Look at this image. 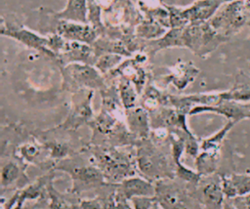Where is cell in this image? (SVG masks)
Listing matches in <instances>:
<instances>
[{"instance_id":"29","label":"cell","mask_w":250,"mask_h":209,"mask_svg":"<svg viewBox=\"0 0 250 209\" xmlns=\"http://www.w3.org/2000/svg\"><path fill=\"white\" fill-rule=\"evenodd\" d=\"M229 177L236 188L238 196H243L250 193V175L232 174L229 175Z\"/></svg>"},{"instance_id":"21","label":"cell","mask_w":250,"mask_h":209,"mask_svg":"<svg viewBox=\"0 0 250 209\" xmlns=\"http://www.w3.org/2000/svg\"><path fill=\"white\" fill-rule=\"evenodd\" d=\"M225 101H234L240 103L250 102V77L243 73L237 74L233 86L223 91Z\"/></svg>"},{"instance_id":"3","label":"cell","mask_w":250,"mask_h":209,"mask_svg":"<svg viewBox=\"0 0 250 209\" xmlns=\"http://www.w3.org/2000/svg\"><path fill=\"white\" fill-rule=\"evenodd\" d=\"M62 73V89L72 94L85 90L102 91L107 87L104 74L94 65L82 63H71L60 66Z\"/></svg>"},{"instance_id":"10","label":"cell","mask_w":250,"mask_h":209,"mask_svg":"<svg viewBox=\"0 0 250 209\" xmlns=\"http://www.w3.org/2000/svg\"><path fill=\"white\" fill-rule=\"evenodd\" d=\"M116 194L127 200L136 196H155L156 186L145 177L131 176L115 184Z\"/></svg>"},{"instance_id":"16","label":"cell","mask_w":250,"mask_h":209,"mask_svg":"<svg viewBox=\"0 0 250 209\" xmlns=\"http://www.w3.org/2000/svg\"><path fill=\"white\" fill-rule=\"evenodd\" d=\"M183 28L184 27H171L169 28L164 35L157 39L153 40H144L145 44L143 45L144 49L148 54H155L156 52L173 47L184 48L183 44Z\"/></svg>"},{"instance_id":"32","label":"cell","mask_w":250,"mask_h":209,"mask_svg":"<svg viewBox=\"0 0 250 209\" xmlns=\"http://www.w3.org/2000/svg\"><path fill=\"white\" fill-rule=\"evenodd\" d=\"M223 209H238V208L235 206V204L232 201H230V199L226 198L223 203Z\"/></svg>"},{"instance_id":"12","label":"cell","mask_w":250,"mask_h":209,"mask_svg":"<svg viewBox=\"0 0 250 209\" xmlns=\"http://www.w3.org/2000/svg\"><path fill=\"white\" fill-rule=\"evenodd\" d=\"M201 113L219 114L235 123L246 119L243 104L234 101H223L215 105H195L190 109L188 115L192 116Z\"/></svg>"},{"instance_id":"27","label":"cell","mask_w":250,"mask_h":209,"mask_svg":"<svg viewBox=\"0 0 250 209\" xmlns=\"http://www.w3.org/2000/svg\"><path fill=\"white\" fill-rule=\"evenodd\" d=\"M123 62V56L114 53H105L97 57L94 66L104 75L109 73Z\"/></svg>"},{"instance_id":"9","label":"cell","mask_w":250,"mask_h":209,"mask_svg":"<svg viewBox=\"0 0 250 209\" xmlns=\"http://www.w3.org/2000/svg\"><path fill=\"white\" fill-rule=\"evenodd\" d=\"M55 33L66 40L81 42L89 45H93V43L100 36L98 30L90 23L66 20H58L55 26Z\"/></svg>"},{"instance_id":"2","label":"cell","mask_w":250,"mask_h":209,"mask_svg":"<svg viewBox=\"0 0 250 209\" xmlns=\"http://www.w3.org/2000/svg\"><path fill=\"white\" fill-rule=\"evenodd\" d=\"M54 169L69 174V177L72 180L71 193H80L94 188L110 185L103 171L93 160H90L87 163H81L73 160L71 155L58 162L54 166Z\"/></svg>"},{"instance_id":"23","label":"cell","mask_w":250,"mask_h":209,"mask_svg":"<svg viewBox=\"0 0 250 209\" xmlns=\"http://www.w3.org/2000/svg\"><path fill=\"white\" fill-rule=\"evenodd\" d=\"M202 197L206 209H223V203L226 197L223 192L221 181L206 184L202 188Z\"/></svg>"},{"instance_id":"37","label":"cell","mask_w":250,"mask_h":209,"mask_svg":"<svg viewBox=\"0 0 250 209\" xmlns=\"http://www.w3.org/2000/svg\"><path fill=\"white\" fill-rule=\"evenodd\" d=\"M158 1H160V2H163V1H164V0H158Z\"/></svg>"},{"instance_id":"6","label":"cell","mask_w":250,"mask_h":209,"mask_svg":"<svg viewBox=\"0 0 250 209\" xmlns=\"http://www.w3.org/2000/svg\"><path fill=\"white\" fill-rule=\"evenodd\" d=\"M184 48L189 49L199 57H205L215 51L229 39L216 31L208 21L189 23L183 28Z\"/></svg>"},{"instance_id":"1","label":"cell","mask_w":250,"mask_h":209,"mask_svg":"<svg viewBox=\"0 0 250 209\" xmlns=\"http://www.w3.org/2000/svg\"><path fill=\"white\" fill-rule=\"evenodd\" d=\"M92 160L103 171L108 183L112 181L117 184L135 174L131 156L119 151L115 146H94Z\"/></svg>"},{"instance_id":"11","label":"cell","mask_w":250,"mask_h":209,"mask_svg":"<svg viewBox=\"0 0 250 209\" xmlns=\"http://www.w3.org/2000/svg\"><path fill=\"white\" fill-rule=\"evenodd\" d=\"M233 0H195L183 8V14L188 24L208 21L226 3Z\"/></svg>"},{"instance_id":"18","label":"cell","mask_w":250,"mask_h":209,"mask_svg":"<svg viewBox=\"0 0 250 209\" xmlns=\"http://www.w3.org/2000/svg\"><path fill=\"white\" fill-rule=\"evenodd\" d=\"M57 20L88 23V0H67L63 10L54 14Z\"/></svg>"},{"instance_id":"33","label":"cell","mask_w":250,"mask_h":209,"mask_svg":"<svg viewBox=\"0 0 250 209\" xmlns=\"http://www.w3.org/2000/svg\"><path fill=\"white\" fill-rule=\"evenodd\" d=\"M242 104L244 106L246 119H250V102H246V103H242Z\"/></svg>"},{"instance_id":"4","label":"cell","mask_w":250,"mask_h":209,"mask_svg":"<svg viewBox=\"0 0 250 209\" xmlns=\"http://www.w3.org/2000/svg\"><path fill=\"white\" fill-rule=\"evenodd\" d=\"M137 145L135 161L143 177L149 181L173 178L175 170H172L165 154L151 141L140 140Z\"/></svg>"},{"instance_id":"7","label":"cell","mask_w":250,"mask_h":209,"mask_svg":"<svg viewBox=\"0 0 250 209\" xmlns=\"http://www.w3.org/2000/svg\"><path fill=\"white\" fill-rule=\"evenodd\" d=\"M0 33L4 36L13 38L25 45L26 47L34 49L41 54L55 60V56L49 48L48 36H41L35 31L29 30L23 26H20L18 24H14L8 21L5 22L4 21L1 23Z\"/></svg>"},{"instance_id":"24","label":"cell","mask_w":250,"mask_h":209,"mask_svg":"<svg viewBox=\"0 0 250 209\" xmlns=\"http://www.w3.org/2000/svg\"><path fill=\"white\" fill-rule=\"evenodd\" d=\"M236 123L231 120H228L226 124L215 134L201 139L200 140V150L202 151H210V152H220L223 142L228 135V133L231 130V128Z\"/></svg>"},{"instance_id":"26","label":"cell","mask_w":250,"mask_h":209,"mask_svg":"<svg viewBox=\"0 0 250 209\" xmlns=\"http://www.w3.org/2000/svg\"><path fill=\"white\" fill-rule=\"evenodd\" d=\"M118 94L124 109L133 108L138 105L139 93L135 85L128 79L119 78L117 84Z\"/></svg>"},{"instance_id":"31","label":"cell","mask_w":250,"mask_h":209,"mask_svg":"<svg viewBox=\"0 0 250 209\" xmlns=\"http://www.w3.org/2000/svg\"><path fill=\"white\" fill-rule=\"evenodd\" d=\"M129 201L133 209H150L155 201V196H136Z\"/></svg>"},{"instance_id":"25","label":"cell","mask_w":250,"mask_h":209,"mask_svg":"<svg viewBox=\"0 0 250 209\" xmlns=\"http://www.w3.org/2000/svg\"><path fill=\"white\" fill-rule=\"evenodd\" d=\"M169 28L165 27L156 21L146 19L136 27V37L143 40H153L161 37Z\"/></svg>"},{"instance_id":"8","label":"cell","mask_w":250,"mask_h":209,"mask_svg":"<svg viewBox=\"0 0 250 209\" xmlns=\"http://www.w3.org/2000/svg\"><path fill=\"white\" fill-rule=\"evenodd\" d=\"M93 97L94 91L86 90L80 99L73 102L66 118L57 127L64 131H75L82 125H88L96 115L92 107Z\"/></svg>"},{"instance_id":"13","label":"cell","mask_w":250,"mask_h":209,"mask_svg":"<svg viewBox=\"0 0 250 209\" xmlns=\"http://www.w3.org/2000/svg\"><path fill=\"white\" fill-rule=\"evenodd\" d=\"M199 68L192 62L179 61L169 67V73L163 77L166 85L172 84L178 90L186 89L199 74Z\"/></svg>"},{"instance_id":"20","label":"cell","mask_w":250,"mask_h":209,"mask_svg":"<svg viewBox=\"0 0 250 209\" xmlns=\"http://www.w3.org/2000/svg\"><path fill=\"white\" fill-rule=\"evenodd\" d=\"M169 96L164 92L157 89L155 86L148 84L146 86L140 99V105L151 112L161 106L169 105Z\"/></svg>"},{"instance_id":"36","label":"cell","mask_w":250,"mask_h":209,"mask_svg":"<svg viewBox=\"0 0 250 209\" xmlns=\"http://www.w3.org/2000/svg\"><path fill=\"white\" fill-rule=\"evenodd\" d=\"M195 209H206V208H204V206H201V205H198Z\"/></svg>"},{"instance_id":"35","label":"cell","mask_w":250,"mask_h":209,"mask_svg":"<svg viewBox=\"0 0 250 209\" xmlns=\"http://www.w3.org/2000/svg\"><path fill=\"white\" fill-rule=\"evenodd\" d=\"M150 209H163V207L161 206V204H160V203L156 200V198H155V201H154L153 204L151 205Z\"/></svg>"},{"instance_id":"28","label":"cell","mask_w":250,"mask_h":209,"mask_svg":"<svg viewBox=\"0 0 250 209\" xmlns=\"http://www.w3.org/2000/svg\"><path fill=\"white\" fill-rule=\"evenodd\" d=\"M47 194L49 196V209H78L77 206L70 204L53 186V180L47 186Z\"/></svg>"},{"instance_id":"19","label":"cell","mask_w":250,"mask_h":209,"mask_svg":"<svg viewBox=\"0 0 250 209\" xmlns=\"http://www.w3.org/2000/svg\"><path fill=\"white\" fill-rule=\"evenodd\" d=\"M23 163L16 162L14 160H9L3 163L1 168V188L2 189L10 188L16 183L21 184L24 183V180L28 181L24 173Z\"/></svg>"},{"instance_id":"15","label":"cell","mask_w":250,"mask_h":209,"mask_svg":"<svg viewBox=\"0 0 250 209\" xmlns=\"http://www.w3.org/2000/svg\"><path fill=\"white\" fill-rule=\"evenodd\" d=\"M155 198L163 209H189L184 191L176 185L157 181Z\"/></svg>"},{"instance_id":"14","label":"cell","mask_w":250,"mask_h":209,"mask_svg":"<svg viewBox=\"0 0 250 209\" xmlns=\"http://www.w3.org/2000/svg\"><path fill=\"white\" fill-rule=\"evenodd\" d=\"M125 123L129 131L139 140L148 139L150 136L149 112L142 105L125 109Z\"/></svg>"},{"instance_id":"5","label":"cell","mask_w":250,"mask_h":209,"mask_svg":"<svg viewBox=\"0 0 250 209\" xmlns=\"http://www.w3.org/2000/svg\"><path fill=\"white\" fill-rule=\"evenodd\" d=\"M250 20V0H233L224 4L208 21L211 26L229 39Z\"/></svg>"},{"instance_id":"22","label":"cell","mask_w":250,"mask_h":209,"mask_svg":"<svg viewBox=\"0 0 250 209\" xmlns=\"http://www.w3.org/2000/svg\"><path fill=\"white\" fill-rule=\"evenodd\" d=\"M195 170L201 177L213 175L219 166L220 152H210L200 150L198 155L194 158Z\"/></svg>"},{"instance_id":"17","label":"cell","mask_w":250,"mask_h":209,"mask_svg":"<svg viewBox=\"0 0 250 209\" xmlns=\"http://www.w3.org/2000/svg\"><path fill=\"white\" fill-rule=\"evenodd\" d=\"M43 150H45L43 145L36 137H34L21 143L14 152L16 158L24 165L36 164L39 166V158L41 157Z\"/></svg>"},{"instance_id":"34","label":"cell","mask_w":250,"mask_h":209,"mask_svg":"<svg viewBox=\"0 0 250 209\" xmlns=\"http://www.w3.org/2000/svg\"><path fill=\"white\" fill-rule=\"evenodd\" d=\"M26 209H44V206L42 205L41 200H39V202H37L36 204H34V205H32V206H30L29 208H26Z\"/></svg>"},{"instance_id":"30","label":"cell","mask_w":250,"mask_h":209,"mask_svg":"<svg viewBox=\"0 0 250 209\" xmlns=\"http://www.w3.org/2000/svg\"><path fill=\"white\" fill-rule=\"evenodd\" d=\"M221 185H222L223 192L227 199H233L238 196L236 188H235L229 176H222L221 177Z\"/></svg>"}]
</instances>
